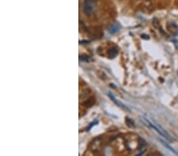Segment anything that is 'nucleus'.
Instances as JSON below:
<instances>
[{
	"label": "nucleus",
	"mask_w": 178,
	"mask_h": 156,
	"mask_svg": "<svg viewBox=\"0 0 178 156\" xmlns=\"http://www.w3.org/2000/svg\"><path fill=\"white\" fill-rule=\"evenodd\" d=\"M142 119L144 120L145 122L148 124V125H149L150 127L152 128L153 129H155V131H156V132L159 134V135L162 136L165 138V139H166L167 141H174L173 138L171 137V136L169 135L167 132H166V130H165L163 127H162L161 125H158L157 123H156L155 122H151L150 121L146 119V118H144V117H143Z\"/></svg>",
	"instance_id": "nucleus-1"
},
{
	"label": "nucleus",
	"mask_w": 178,
	"mask_h": 156,
	"mask_svg": "<svg viewBox=\"0 0 178 156\" xmlns=\"http://www.w3.org/2000/svg\"><path fill=\"white\" fill-rule=\"evenodd\" d=\"M108 96H109V98H110V99H111L112 101L116 105H117L119 107H120V108H122V109L124 110H127V111H130L129 108L127 107L126 105H124L122 102H120V100H118V99H116V98H115V96H114L112 94L108 93Z\"/></svg>",
	"instance_id": "nucleus-2"
},
{
	"label": "nucleus",
	"mask_w": 178,
	"mask_h": 156,
	"mask_svg": "<svg viewBox=\"0 0 178 156\" xmlns=\"http://www.w3.org/2000/svg\"><path fill=\"white\" fill-rule=\"evenodd\" d=\"M119 29H120V27H119L118 25H114L111 29H109V32L110 33H115V32L118 31Z\"/></svg>",
	"instance_id": "nucleus-5"
},
{
	"label": "nucleus",
	"mask_w": 178,
	"mask_h": 156,
	"mask_svg": "<svg viewBox=\"0 0 178 156\" xmlns=\"http://www.w3.org/2000/svg\"><path fill=\"white\" fill-rule=\"evenodd\" d=\"M85 13L87 14L88 16H91L93 13V3H91L90 2H86L85 4Z\"/></svg>",
	"instance_id": "nucleus-3"
},
{
	"label": "nucleus",
	"mask_w": 178,
	"mask_h": 156,
	"mask_svg": "<svg viewBox=\"0 0 178 156\" xmlns=\"http://www.w3.org/2000/svg\"><path fill=\"white\" fill-rule=\"evenodd\" d=\"M161 142H162V143L163 145L165 146V148H167L169 149V151H173V153L176 154V155H178V152H177V151H176L175 150H174V149H173V148H172V147H171L170 145H169V144H168V143H166V142H165V141H162V140H161Z\"/></svg>",
	"instance_id": "nucleus-4"
}]
</instances>
